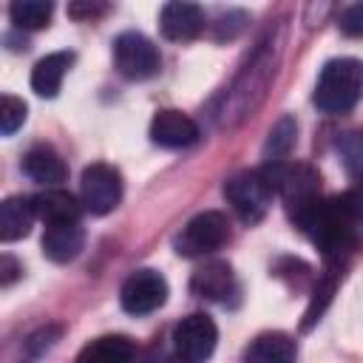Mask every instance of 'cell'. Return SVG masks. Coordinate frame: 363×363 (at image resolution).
I'll return each mask as SVG.
<instances>
[{"label": "cell", "instance_id": "ba28073f", "mask_svg": "<svg viewBox=\"0 0 363 363\" xmlns=\"http://www.w3.org/2000/svg\"><path fill=\"white\" fill-rule=\"evenodd\" d=\"M167 301V281L156 269H136L119 289V303L130 315H150Z\"/></svg>", "mask_w": 363, "mask_h": 363}, {"label": "cell", "instance_id": "2e32d148", "mask_svg": "<svg viewBox=\"0 0 363 363\" xmlns=\"http://www.w3.org/2000/svg\"><path fill=\"white\" fill-rule=\"evenodd\" d=\"M34 213L37 218H43L45 224H62V221H79V201L60 187H45L43 193L31 196Z\"/></svg>", "mask_w": 363, "mask_h": 363}, {"label": "cell", "instance_id": "3957f363", "mask_svg": "<svg viewBox=\"0 0 363 363\" xmlns=\"http://www.w3.org/2000/svg\"><path fill=\"white\" fill-rule=\"evenodd\" d=\"M272 184L275 193H281L289 218H298L301 213H306L315 201H320V173L312 164H267L261 167Z\"/></svg>", "mask_w": 363, "mask_h": 363}, {"label": "cell", "instance_id": "d6986e66", "mask_svg": "<svg viewBox=\"0 0 363 363\" xmlns=\"http://www.w3.org/2000/svg\"><path fill=\"white\" fill-rule=\"evenodd\" d=\"M37 218L34 213V204L28 196H11L0 204V238L9 244V241H17V238H26L28 230H31V221Z\"/></svg>", "mask_w": 363, "mask_h": 363}, {"label": "cell", "instance_id": "7a4b0ae2", "mask_svg": "<svg viewBox=\"0 0 363 363\" xmlns=\"http://www.w3.org/2000/svg\"><path fill=\"white\" fill-rule=\"evenodd\" d=\"M363 96V62L354 57L329 60L315 85V105L323 113H349Z\"/></svg>", "mask_w": 363, "mask_h": 363}, {"label": "cell", "instance_id": "9a60e30c", "mask_svg": "<svg viewBox=\"0 0 363 363\" xmlns=\"http://www.w3.org/2000/svg\"><path fill=\"white\" fill-rule=\"evenodd\" d=\"M23 170H26L28 179H34V182H40L45 187H54V184L68 179V167H65L62 156L51 145H34L23 156Z\"/></svg>", "mask_w": 363, "mask_h": 363}, {"label": "cell", "instance_id": "6da1fadb", "mask_svg": "<svg viewBox=\"0 0 363 363\" xmlns=\"http://www.w3.org/2000/svg\"><path fill=\"white\" fill-rule=\"evenodd\" d=\"M292 224L309 235V241L323 252L329 264H340V258L354 247V216L346 193L315 201L306 213L292 218Z\"/></svg>", "mask_w": 363, "mask_h": 363}, {"label": "cell", "instance_id": "4316f807", "mask_svg": "<svg viewBox=\"0 0 363 363\" xmlns=\"http://www.w3.org/2000/svg\"><path fill=\"white\" fill-rule=\"evenodd\" d=\"M108 6H94V3H71L68 6V14L71 17H99L105 14Z\"/></svg>", "mask_w": 363, "mask_h": 363}, {"label": "cell", "instance_id": "ffe728a7", "mask_svg": "<svg viewBox=\"0 0 363 363\" xmlns=\"http://www.w3.org/2000/svg\"><path fill=\"white\" fill-rule=\"evenodd\" d=\"M51 14H54V6L45 0H17L9 6V17H11L14 28H20V31L45 28Z\"/></svg>", "mask_w": 363, "mask_h": 363}, {"label": "cell", "instance_id": "e0dca14e", "mask_svg": "<svg viewBox=\"0 0 363 363\" xmlns=\"http://www.w3.org/2000/svg\"><path fill=\"white\" fill-rule=\"evenodd\" d=\"M295 340L284 332H264L244 349V363H295Z\"/></svg>", "mask_w": 363, "mask_h": 363}, {"label": "cell", "instance_id": "4fadbf2b", "mask_svg": "<svg viewBox=\"0 0 363 363\" xmlns=\"http://www.w3.org/2000/svg\"><path fill=\"white\" fill-rule=\"evenodd\" d=\"M190 292L207 301H227L235 292V278L230 264L224 261H210L204 267H199L190 278Z\"/></svg>", "mask_w": 363, "mask_h": 363}, {"label": "cell", "instance_id": "cb8c5ba5", "mask_svg": "<svg viewBox=\"0 0 363 363\" xmlns=\"http://www.w3.org/2000/svg\"><path fill=\"white\" fill-rule=\"evenodd\" d=\"M26 113H28L26 102L17 99V96H11V94H6L3 102H0V133L3 136H11L26 122Z\"/></svg>", "mask_w": 363, "mask_h": 363}, {"label": "cell", "instance_id": "44dd1931", "mask_svg": "<svg viewBox=\"0 0 363 363\" xmlns=\"http://www.w3.org/2000/svg\"><path fill=\"white\" fill-rule=\"evenodd\" d=\"M295 136H298V122L292 116H281L269 136H267V145H264V159L267 164H278L284 162V156H289V150L295 147Z\"/></svg>", "mask_w": 363, "mask_h": 363}, {"label": "cell", "instance_id": "277c9868", "mask_svg": "<svg viewBox=\"0 0 363 363\" xmlns=\"http://www.w3.org/2000/svg\"><path fill=\"white\" fill-rule=\"evenodd\" d=\"M272 184L264 170H241L224 182V199L238 213L241 221L255 224L272 204Z\"/></svg>", "mask_w": 363, "mask_h": 363}, {"label": "cell", "instance_id": "8992f818", "mask_svg": "<svg viewBox=\"0 0 363 363\" xmlns=\"http://www.w3.org/2000/svg\"><path fill=\"white\" fill-rule=\"evenodd\" d=\"M79 193H82V207L88 213L108 216L122 201V173L113 164H105V162L88 164L82 170Z\"/></svg>", "mask_w": 363, "mask_h": 363}, {"label": "cell", "instance_id": "8fae6325", "mask_svg": "<svg viewBox=\"0 0 363 363\" xmlns=\"http://www.w3.org/2000/svg\"><path fill=\"white\" fill-rule=\"evenodd\" d=\"M150 139L159 147H190L193 142H199V125L182 113V111H159L150 122Z\"/></svg>", "mask_w": 363, "mask_h": 363}, {"label": "cell", "instance_id": "d4e9b609", "mask_svg": "<svg viewBox=\"0 0 363 363\" xmlns=\"http://www.w3.org/2000/svg\"><path fill=\"white\" fill-rule=\"evenodd\" d=\"M337 28L346 37H363V3H354V6L343 9L340 20H337Z\"/></svg>", "mask_w": 363, "mask_h": 363}, {"label": "cell", "instance_id": "7c38bea8", "mask_svg": "<svg viewBox=\"0 0 363 363\" xmlns=\"http://www.w3.org/2000/svg\"><path fill=\"white\" fill-rule=\"evenodd\" d=\"M85 244V230L79 221H62V224H45L43 233V252L54 264H68L79 255Z\"/></svg>", "mask_w": 363, "mask_h": 363}, {"label": "cell", "instance_id": "5bb4252c", "mask_svg": "<svg viewBox=\"0 0 363 363\" xmlns=\"http://www.w3.org/2000/svg\"><path fill=\"white\" fill-rule=\"evenodd\" d=\"M74 51H54V54H45L34 71H31V88L37 96H45V99H54L60 94V85L68 74V68L74 65Z\"/></svg>", "mask_w": 363, "mask_h": 363}, {"label": "cell", "instance_id": "603a6c76", "mask_svg": "<svg viewBox=\"0 0 363 363\" xmlns=\"http://www.w3.org/2000/svg\"><path fill=\"white\" fill-rule=\"evenodd\" d=\"M340 162L349 173H363V130H349L337 139Z\"/></svg>", "mask_w": 363, "mask_h": 363}, {"label": "cell", "instance_id": "f1b7e54d", "mask_svg": "<svg viewBox=\"0 0 363 363\" xmlns=\"http://www.w3.org/2000/svg\"><path fill=\"white\" fill-rule=\"evenodd\" d=\"M170 363H193V360H184V357H179V354H176V357H173Z\"/></svg>", "mask_w": 363, "mask_h": 363}, {"label": "cell", "instance_id": "52a82bcc", "mask_svg": "<svg viewBox=\"0 0 363 363\" xmlns=\"http://www.w3.org/2000/svg\"><path fill=\"white\" fill-rule=\"evenodd\" d=\"M113 65L125 79L142 82L159 71V51L145 34L122 31L113 40Z\"/></svg>", "mask_w": 363, "mask_h": 363}, {"label": "cell", "instance_id": "9c48e42d", "mask_svg": "<svg viewBox=\"0 0 363 363\" xmlns=\"http://www.w3.org/2000/svg\"><path fill=\"white\" fill-rule=\"evenodd\" d=\"M216 340H218V329L201 312H193V315L182 318L173 329L176 354L184 357V360H193V363H201L204 357H210L213 349H216Z\"/></svg>", "mask_w": 363, "mask_h": 363}, {"label": "cell", "instance_id": "5b68a950", "mask_svg": "<svg viewBox=\"0 0 363 363\" xmlns=\"http://www.w3.org/2000/svg\"><path fill=\"white\" fill-rule=\"evenodd\" d=\"M230 241V221L224 213L218 210H204L199 216H193L182 233L176 235L173 247L182 258H201L210 255L216 250H221Z\"/></svg>", "mask_w": 363, "mask_h": 363}, {"label": "cell", "instance_id": "30bf717a", "mask_svg": "<svg viewBox=\"0 0 363 363\" xmlns=\"http://www.w3.org/2000/svg\"><path fill=\"white\" fill-rule=\"evenodd\" d=\"M204 11L196 3H164L159 11V31L164 40L184 43L204 31Z\"/></svg>", "mask_w": 363, "mask_h": 363}, {"label": "cell", "instance_id": "7402d4cb", "mask_svg": "<svg viewBox=\"0 0 363 363\" xmlns=\"http://www.w3.org/2000/svg\"><path fill=\"white\" fill-rule=\"evenodd\" d=\"M337 278H340L337 264H329L326 275L318 281V286H315V292H312V301H309V306H306V315H303V329H309L315 320H320V315H323L326 303H329V301H332V295H335Z\"/></svg>", "mask_w": 363, "mask_h": 363}, {"label": "cell", "instance_id": "83f0119b", "mask_svg": "<svg viewBox=\"0 0 363 363\" xmlns=\"http://www.w3.org/2000/svg\"><path fill=\"white\" fill-rule=\"evenodd\" d=\"M346 199H349V207H352L354 221H357V224H363V182H360L354 190H349V193H346Z\"/></svg>", "mask_w": 363, "mask_h": 363}, {"label": "cell", "instance_id": "484cf974", "mask_svg": "<svg viewBox=\"0 0 363 363\" xmlns=\"http://www.w3.org/2000/svg\"><path fill=\"white\" fill-rule=\"evenodd\" d=\"M20 272H23V267H20L11 255H3V258H0V284H3V286H9Z\"/></svg>", "mask_w": 363, "mask_h": 363}, {"label": "cell", "instance_id": "ac0fdd59", "mask_svg": "<svg viewBox=\"0 0 363 363\" xmlns=\"http://www.w3.org/2000/svg\"><path fill=\"white\" fill-rule=\"evenodd\" d=\"M136 346L128 335H102L82 346L77 363H133Z\"/></svg>", "mask_w": 363, "mask_h": 363}]
</instances>
